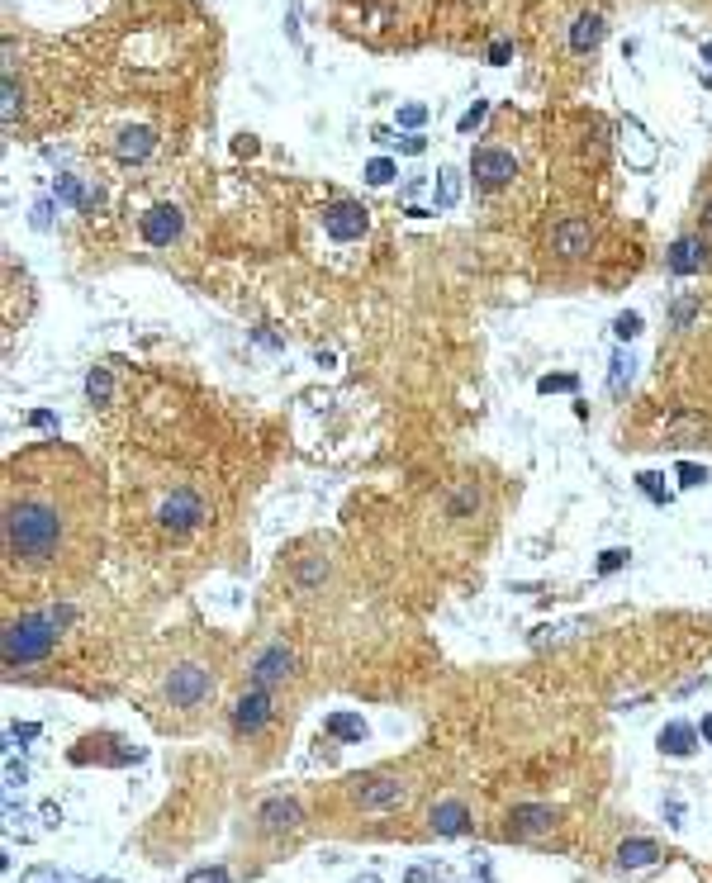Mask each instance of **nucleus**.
Returning a JSON list of instances; mask_svg holds the SVG:
<instances>
[{
  "label": "nucleus",
  "instance_id": "nucleus-1",
  "mask_svg": "<svg viewBox=\"0 0 712 883\" xmlns=\"http://www.w3.org/2000/svg\"><path fill=\"white\" fill-rule=\"evenodd\" d=\"M101 475L86 456L48 446L14 456L5 471V561L29 575H72L101 546Z\"/></svg>",
  "mask_w": 712,
  "mask_h": 883
},
{
  "label": "nucleus",
  "instance_id": "nucleus-2",
  "mask_svg": "<svg viewBox=\"0 0 712 883\" xmlns=\"http://www.w3.org/2000/svg\"><path fill=\"white\" fill-rule=\"evenodd\" d=\"M57 623H53V613H24V618H14L10 627H5V641H0V656H5V670H20V665H39V660H48L53 656V646H57Z\"/></svg>",
  "mask_w": 712,
  "mask_h": 883
},
{
  "label": "nucleus",
  "instance_id": "nucleus-3",
  "mask_svg": "<svg viewBox=\"0 0 712 883\" xmlns=\"http://www.w3.org/2000/svg\"><path fill=\"white\" fill-rule=\"evenodd\" d=\"M205 518H209L205 494H200V490H190V485L171 490V494L157 504V523H162V532H171V537H186V532H195Z\"/></svg>",
  "mask_w": 712,
  "mask_h": 883
},
{
  "label": "nucleus",
  "instance_id": "nucleus-4",
  "mask_svg": "<svg viewBox=\"0 0 712 883\" xmlns=\"http://www.w3.org/2000/svg\"><path fill=\"white\" fill-rule=\"evenodd\" d=\"M162 693H167V703L171 708H200L205 698L214 693V679H209V670H200V665H171V675H167V684H162Z\"/></svg>",
  "mask_w": 712,
  "mask_h": 883
},
{
  "label": "nucleus",
  "instance_id": "nucleus-5",
  "mask_svg": "<svg viewBox=\"0 0 712 883\" xmlns=\"http://www.w3.org/2000/svg\"><path fill=\"white\" fill-rule=\"evenodd\" d=\"M470 176L479 190H504L513 176H518V157L504 153V147H475L470 157Z\"/></svg>",
  "mask_w": 712,
  "mask_h": 883
},
{
  "label": "nucleus",
  "instance_id": "nucleus-6",
  "mask_svg": "<svg viewBox=\"0 0 712 883\" xmlns=\"http://www.w3.org/2000/svg\"><path fill=\"white\" fill-rule=\"evenodd\" d=\"M366 228H371V214H366V205H356V199H338V205L323 209V233L333 243H356Z\"/></svg>",
  "mask_w": 712,
  "mask_h": 883
},
{
  "label": "nucleus",
  "instance_id": "nucleus-7",
  "mask_svg": "<svg viewBox=\"0 0 712 883\" xmlns=\"http://www.w3.org/2000/svg\"><path fill=\"white\" fill-rule=\"evenodd\" d=\"M290 670H294V651H290L286 641H271L267 651L252 660V689H276V684H286Z\"/></svg>",
  "mask_w": 712,
  "mask_h": 883
},
{
  "label": "nucleus",
  "instance_id": "nucleus-8",
  "mask_svg": "<svg viewBox=\"0 0 712 883\" xmlns=\"http://www.w3.org/2000/svg\"><path fill=\"white\" fill-rule=\"evenodd\" d=\"M271 712H276L271 689H252V693H242V698H238V708H233V731H238V737H257V731L271 722Z\"/></svg>",
  "mask_w": 712,
  "mask_h": 883
},
{
  "label": "nucleus",
  "instance_id": "nucleus-9",
  "mask_svg": "<svg viewBox=\"0 0 712 883\" xmlns=\"http://www.w3.org/2000/svg\"><path fill=\"white\" fill-rule=\"evenodd\" d=\"M180 209L176 205H157V209H147L143 214V224H138V233H143V243L147 247H171L176 238H180Z\"/></svg>",
  "mask_w": 712,
  "mask_h": 883
},
{
  "label": "nucleus",
  "instance_id": "nucleus-10",
  "mask_svg": "<svg viewBox=\"0 0 712 883\" xmlns=\"http://www.w3.org/2000/svg\"><path fill=\"white\" fill-rule=\"evenodd\" d=\"M622 153H627V166H637V172H651V166H655V143H651V133L641 128V119H632V114L622 119Z\"/></svg>",
  "mask_w": 712,
  "mask_h": 883
},
{
  "label": "nucleus",
  "instance_id": "nucleus-11",
  "mask_svg": "<svg viewBox=\"0 0 712 883\" xmlns=\"http://www.w3.org/2000/svg\"><path fill=\"white\" fill-rule=\"evenodd\" d=\"M409 789L400 784V779H366V784L356 789V803L366 812H385V808H404Z\"/></svg>",
  "mask_w": 712,
  "mask_h": 883
},
{
  "label": "nucleus",
  "instance_id": "nucleus-12",
  "mask_svg": "<svg viewBox=\"0 0 712 883\" xmlns=\"http://www.w3.org/2000/svg\"><path fill=\"white\" fill-rule=\"evenodd\" d=\"M703 261H708V243L699 238V233H684V238L670 247V257H665L670 276H693V271H703Z\"/></svg>",
  "mask_w": 712,
  "mask_h": 883
},
{
  "label": "nucleus",
  "instance_id": "nucleus-13",
  "mask_svg": "<svg viewBox=\"0 0 712 883\" xmlns=\"http://www.w3.org/2000/svg\"><path fill=\"white\" fill-rule=\"evenodd\" d=\"M551 247H556L560 257H585L589 247H593V228L585 219H566V224L551 228Z\"/></svg>",
  "mask_w": 712,
  "mask_h": 883
},
{
  "label": "nucleus",
  "instance_id": "nucleus-14",
  "mask_svg": "<svg viewBox=\"0 0 712 883\" xmlns=\"http://www.w3.org/2000/svg\"><path fill=\"white\" fill-rule=\"evenodd\" d=\"M257 822L267 836H286V831L300 826V803H290V798H271V803H261Z\"/></svg>",
  "mask_w": 712,
  "mask_h": 883
},
{
  "label": "nucleus",
  "instance_id": "nucleus-15",
  "mask_svg": "<svg viewBox=\"0 0 712 883\" xmlns=\"http://www.w3.org/2000/svg\"><path fill=\"white\" fill-rule=\"evenodd\" d=\"M551 826H556V812H551V808H518V812L508 817V836L532 841V836H546Z\"/></svg>",
  "mask_w": 712,
  "mask_h": 883
},
{
  "label": "nucleus",
  "instance_id": "nucleus-16",
  "mask_svg": "<svg viewBox=\"0 0 712 883\" xmlns=\"http://www.w3.org/2000/svg\"><path fill=\"white\" fill-rule=\"evenodd\" d=\"M427 826L437 831V836H461V831L470 826V812L461 798H446V803H437L433 812H427Z\"/></svg>",
  "mask_w": 712,
  "mask_h": 883
},
{
  "label": "nucleus",
  "instance_id": "nucleus-17",
  "mask_svg": "<svg viewBox=\"0 0 712 883\" xmlns=\"http://www.w3.org/2000/svg\"><path fill=\"white\" fill-rule=\"evenodd\" d=\"M660 751H665L670 760H689L693 751H699V727L665 722V731H660Z\"/></svg>",
  "mask_w": 712,
  "mask_h": 883
},
{
  "label": "nucleus",
  "instance_id": "nucleus-18",
  "mask_svg": "<svg viewBox=\"0 0 712 883\" xmlns=\"http://www.w3.org/2000/svg\"><path fill=\"white\" fill-rule=\"evenodd\" d=\"M157 147V133L153 128H124L119 138H114V157L119 162H147Z\"/></svg>",
  "mask_w": 712,
  "mask_h": 883
},
{
  "label": "nucleus",
  "instance_id": "nucleus-19",
  "mask_svg": "<svg viewBox=\"0 0 712 883\" xmlns=\"http://www.w3.org/2000/svg\"><path fill=\"white\" fill-rule=\"evenodd\" d=\"M655 860H660V845L646 841V836H632V841L618 845V870H646V864H655Z\"/></svg>",
  "mask_w": 712,
  "mask_h": 883
},
{
  "label": "nucleus",
  "instance_id": "nucleus-20",
  "mask_svg": "<svg viewBox=\"0 0 712 883\" xmlns=\"http://www.w3.org/2000/svg\"><path fill=\"white\" fill-rule=\"evenodd\" d=\"M603 20H599V14H579V20L570 24V48H575V53H593V48H599L603 43Z\"/></svg>",
  "mask_w": 712,
  "mask_h": 883
},
{
  "label": "nucleus",
  "instance_id": "nucleus-21",
  "mask_svg": "<svg viewBox=\"0 0 712 883\" xmlns=\"http://www.w3.org/2000/svg\"><path fill=\"white\" fill-rule=\"evenodd\" d=\"M608 366H612V371H608V394H612V399H622V394H627V385H632V375H637V361H632V352H618Z\"/></svg>",
  "mask_w": 712,
  "mask_h": 883
},
{
  "label": "nucleus",
  "instance_id": "nucleus-22",
  "mask_svg": "<svg viewBox=\"0 0 712 883\" xmlns=\"http://www.w3.org/2000/svg\"><path fill=\"white\" fill-rule=\"evenodd\" d=\"M328 737H338V741H366V722H361L356 712H333V718H328Z\"/></svg>",
  "mask_w": 712,
  "mask_h": 883
},
{
  "label": "nucleus",
  "instance_id": "nucleus-23",
  "mask_svg": "<svg viewBox=\"0 0 712 883\" xmlns=\"http://www.w3.org/2000/svg\"><path fill=\"white\" fill-rule=\"evenodd\" d=\"M461 199V172L456 166H442V176H437V209H452Z\"/></svg>",
  "mask_w": 712,
  "mask_h": 883
},
{
  "label": "nucleus",
  "instance_id": "nucleus-24",
  "mask_svg": "<svg viewBox=\"0 0 712 883\" xmlns=\"http://www.w3.org/2000/svg\"><path fill=\"white\" fill-rule=\"evenodd\" d=\"M110 390H114L110 371H105V366H91V375H86V399H91V404H110Z\"/></svg>",
  "mask_w": 712,
  "mask_h": 883
},
{
  "label": "nucleus",
  "instance_id": "nucleus-25",
  "mask_svg": "<svg viewBox=\"0 0 712 883\" xmlns=\"http://www.w3.org/2000/svg\"><path fill=\"white\" fill-rule=\"evenodd\" d=\"M637 485H641V494L651 499V504H670V499H674V494L665 490V475H660V471H641Z\"/></svg>",
  "mask_w": 712,
  "mask_h": 883
},
{
  "label": "nucleus",
  "instance_id": "nucleus-26",
  "mask_svg": "<svg viewBox=\"0 0 712 883\" xmlns=\"http://www.w3.org/2000/svg\"><path fill=\"white\" fill-rule=\"evenodd\" d=\"M57 199H67V205H76V209H91L95 205V199L76 186V176H57Z\"/></svg>",
  "mask_w": 712,
  "mask_h": 883
},
{
  "label": "nucleus",
  "instance_id": "nucleus-27",
  "mask_svg": "<svg viewBox=\"0 0 712 883\" xmlns=\"http://www.w3.org/2000/svg\"><path fill=\"white\" fill-rule=\"evenodd\" d=\"M394 172H400V166H394L390 157H375V162H366V181H371V186H390V181H394Z\"/></svg>",
  "mask_w": 712,
  "mask_h": 883
},
{
  "label": "nucleus",
  "instance_id": "nucleus-28",
  "mask_svg": "<svg viewBox=\"0 0 712 883\" xmlns=\"http://www.w3.org/2000/svg\"><path fill=\"white\" fill-rule=\"evenodd\" d=\"M24 883H86V879H72V874H57L53 864H39V870H29Z\"/></svg>",
  "mask_w": 712,
  "mask_h": 883
},
{
  "label": "nucleus",
  "instance_id": "nucleus-29",
  "mask_svg": "<svg viewBox=\"0 0 712 883\" xmlns=\"http://www.w3.org/2000/svg\"><path fill=\"white\" fill-rule=\"evenodd\" d=\"M470 508H479V490H475V485H466V490L452 499V518H466Z\"/></svg>",
  "mask_w": 712,
  "mask_h": 883
},
{
  "label": "nucleus",
  "instance_id": "nucleus-30",
  "mask_svg": "<svg viewBox=\"0 0 712 883\" xmlns=\"http://www.w3.org/2000/svg\"><path fill=\"white\" fill-rule=\"evenodd\" d=\"M612 332H618L622 342H632L641 332V313H618V319H612Z\"/></svg>",
  "mask_w": 712,
  "mask_h": 883
},
{
  "label": "nucleus",
  "instance_id": "nucleus-31",
  "mask_svg": "<svg viewBox=\"0 0 712 883\" xmlns=\"http://www.w3.org/2000/svg\"><path fill=\"white\" fill-rule=\"evenodd\" d=\"M575 385H579L575 375H541V380H537V390H541V394H551V390H556V394H570Z\"/></svg>",
  "mask_w": 712,
  "mask_h": 883
},
{
  "label": "nucleus",
  "instance_id": "nucleus-32",
  "mask_svg": "<svg viewBox=\"0 0 712 883\" xmlns=\"http://www.w3.org/2000/svg\"><path fill=\"white\" fill-rule=\"evenodd\" d=\"M679 485H684V490H693V485H703V480H708V471H703V465H693V461H679Z\"/></svg>",
  "mask_w": 712,
  "mask_h": 883
},
{
  "label": "nucleus",
  "instance_id": "nucleus-33",
  "mask_svg": "<svg viewBox=\"0 0 712 883\" xmlns=\"http://www.w3.org/2000/svg\"><path fill=\"white\" fill-rule=\"evenodd\" d=\"M627 556H632V552H627V546H612V552H603V556H599V575H612V570H622V565H627Z\"/></svg>",
  "mask_w": 712,
  "mask_h": 883
},
{
  "label": "nucleus",
  "instance_id": "nucleus-34",
  "mask_svg": "<svg viewBox=\"0 0 712 883\" xmlns=\"http://www.w3.org/2000/svg\"><path fill=\"white\" fill-rule=\"evenodd\" d=\"M29 428H39V432H53V437H57V413H48V409H34V413H29Z\"/></svg>",
  "mask_w": 712,
  "mask_h": 883
},
{
  "label": "nucleus",
  "instance_id": "nucleus-35",
  "mask_svg": "<svg viewBox=\"0 0 712 883\" xmlns=\"http://www.w3.org/2000/svg\"><path fill=\"white\" fill-rule=\"evenodd\" d=\"M24 779H29V770H24V760H14V755H10V760H5V789L14 793V789H20V784H24Z\"/></svg>",
  "mask_w": 712,
  "mask_h": 883
},
{
  "label": "nucleus",
  "instance_id": "nucleus-36",
  "mask_svg": "<svg viewBox=\"0 0 712 883\" xmlns=\"http://www.w3.org/2000/svg\"><path fill=\"white\" fill-rule=\"evenodd\" d=\"M485 114H489V105H485V100H475V105H470L466 114H461V124H456V128H461V133H470L479 119H485Z\"/></svg>",
  "mask_w": 712,
  "mask_h": 883
},
{
  "label": "nucleus",
  "instance_id": "nucleus-37",
  "mask_svg": "<svg viewBox=\"0 0 712 883\" xmlns=\"http://www.w3.org/2000/svg\"><path fill=\"white\" fill-rule=\"evenodd\" d=\"M14 110H20V91H14V72H5V124H14Z\"/></svg>",
  "mask_w": 712,
  "mask_h": 883
},
{
  "label": "nucleus",
  "instance_id": "nucleus-38",
  "mask_svg": "<svg viewBox=\"0 0 712 883\" xmlns=\"http://www.w3.org/2000/svg\"><path fill=\"white\" fill-rule=\"evenodd\" d=\"M186 883H228V870H224V864H214V870H195Z\"/></svg>",
  "mask_w": 712,
  "mask_h": 883
},
{
  "label": "nucleus",
  "instance_id": "nucleus-39",
  "mask_svg": "<svg viewBox=\"0 0 712 883\" xmlns=\"http://www.w3.org/2000/svg\"><path fill=\"white\" fill-rule=\"evenodd\" d=\"M423 119H427V105H404V110H400V124H404V128H418Z\"/></svg>",
  "mask_w": 712,
  "mask_h": 883
},
{
  "label": "nucleus",
  "instance_id": "nucleus-40",
  "mask_svg": "<svg viewBox=\"0 0 712 883\" xmlns=\"http://www.w3.org/2000/svg\"><path fill=\"white\" fill-rule=\"evenodd\" d=\"M34 737H39V727H34V722H20V727H10V731H5V741H10V746L34 741Z\"/></svg>",
  "mask_w": 712,
  "mask_h": 883
},
{
  "label": "nucleus",
  "instance_id": "nucleus-41",
  "mask_svg": "<svg viewBox=\"0 0 712 883\" xmlns=\"http://www.w3.org/2000/svg\"><path fill=\"white\" fill-rule=\"evenodd\" d=\"M693 309H699V299H693V295L679 299V305H674V328H684V323L693 319Z\"/></svg>",
  "mask_w": 712,
  "mask_h": 883
},
{
  "label": "nucleus",
  "instance_id": "nucleus-42",
  "mask_svg": "<svg viewBox=\"0 0 712 883\" xmlns=\"http://www.w3.org/2000/svg\"><path fill=\"white\" fill-rule=\"evenodd\" d=\"M508 57H513V43H504V39H499V43L489 48V62H494V66H504Z\"/></svg>",
  "mask_w": 712,
  "mask_h": 883
},
{
  "label": "nucleus",
  "instance_id": "nucleus-43",
  "mask_svg": "<svg viewBox=\"0 0 712 883\" xmlns=\"http://www.w3.org/2000/svg\"><path fill=\"white\" fill-rule=\"evenodd\" d=\"M39 812H43V826H62V808L57 803H43Z\"/></svg>",
  "mask_w": 712,
  "mask_h": 883
},
{
  "label": "nucleus",
  "instance_id": "nucleus-44",
  "mask_svg": "<svg viewBox=\"0 0 712 883\" xmlns=\"http://www.w3.org/2000/svg\"><path fill=\"white\" fill-rule=\"evenodd\" d=\"M394 143H400V138H394ZM423 147H427V143L418 138V133H413V138H404V143H400V153H409V157H418V153H423Z\"/></svg>",
  "mask_w": 712,
  "mask_h": 883
},
{
  "label": "nucleus",
  "instance_id": "nucleus-45",
  "mask_svg": "<svg viewBox=\"0 0 712 883\" xmlns=\"http://www.w3.org/2000/svg\"><path fill=\"white\" fill-rule=\"evenodd\" d=\"M319 575H323V565H319V561H309L304 570H300V585L309 589V585H313V579H319Z\"/></svg>",
  "mask_w": 712,
  "mask_h": 883
},
{
  "label": "nucleus",
  "instance_id": "nucleus-46",
  "mask_svg": "<svg viewBox=\"0 0 712 883\" xmlns=\"http://www.w3.org/2000/svg\"><path fill=\"white\" fill-rule=\"evenodd\" d=\"M233 153H238V157H252V153H257V138H238Z\"/></svg>",
  "mask_w": 712,
  "mask_h": 883
},
{
  "label": "nucleus",
  "instance_id": "nucleus-47",
  "mask_svg": "<svg viewBox=\"0 0 712 883\" xmlns=\"http://www.w3.org/2000/svg\"><path fill=\"white\" fill-rule=\"evenodd\" d=\"M34 228H48V199H39V205H34Z\"/></svg>",
  "mask_w": 712,
  "mask_h": 883
},
{
  "label": "nucleus",
  "instance_id": "nucleus-48",
  "mask_svg": "<svg viewBox=\"0 0 712 883\" xmlns=\"http://www.w3.org/2000/svg\"><path fill=\"white\" fill-rule=\"evenodd\" d=\"M427 879H433V870H413L409 874V883H427Z\"/></svg>",
  "mask_w": 712,
  "mask_h": 883
},
{
  "label": "nucleus",
  "instance_id": "nucleus-49",
  "mask_svg": "<svg viewBox=\"0 0 712 883\" xmlns=\"http://www.w3.org/2000/svg\"><path fill=\"white\" fill-rule=\"evenodd\" d=\"M703 741L712 746V712H708V718H703Z\"/></svg>",
  "mask_w": 712,
  "mask_h": 883
},
{
  "label": "nucleus",
  "instance_id": "nucleus-50",
  "mask_svg": "<svg viewBox=\"0 0 712 883\" xmlns=\"http://www.w3.org/2000/svg\"><path fill=\"white\" fill-rule=\"evenodd\" d=\"M352 883H380V879H375V874H356Z\"/></svg>",
  "mask_w": 712,
  "mask_h": 883
},
{
  "label": "nucleus",
  "instance_id": "nucleus-51",
  "mask_svg": "<svg viewBox=\"0 0 712 883\" xmlns=\"http://www.w3.org/2000/svg\"><path fill=\"white\" fill-rule=\"evenodd\" d=\"M703 57H708V62H712V43H708V48H703Z\"/></svg>",
  "mask_w": 712,
  "mask_h": 883
},
{
  "label": "nucleus",
  "instance_id": "nucleus-52",
  "mask_svg": "<svg viewBox=\"0 0 712 883\" xmlns=\"http://www.w3.org/2000/svg\"><path fill=\"white\" fill-rule=\"evenodd\" d=\"M708 228H712V199H708Z\"/></svg>",
  "mask_w": 712,
  "mask_h": 883
},
{
  "label": "nucleus",
  "instance_id": "nucleus-53",
  "mask_svg": "<svg viewBox=\"0 0 712 883\" xmlns=\"http://www.w3.org/2000/svg\"><path fill=\"white\" fill-rule=\"evenodd\" d=\"M95 883H119V879H95Z\"/></svg>",
  "mask_w": 712,
  "mask_h": 883
}]
</instances>
